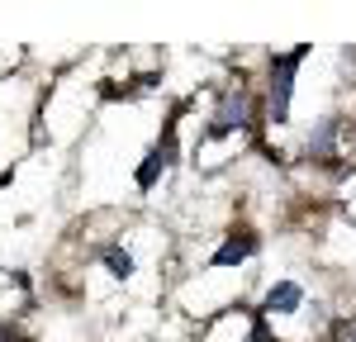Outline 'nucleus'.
Listing matches in <instances>:
<instances>
[{
	"label": "nucleus",
	"instance_id": "f257e3e1",
	"mask_svg": "<svg viewBox=\"0 0 356 342\" xmlns=\"http://www.w3.org/2000/svg\"><path fill=\"white\" fill-rule=\"evenodd\" d=\"M252 247H257V238H252V233H247V238H233V243H228V247H223V252L214 256V261H219V266H228L233 256H247Z\"/></svg>",
	"mask_w": 356,
	"mask_h": 342
},
{
	"label": "nucleus",
	"instance_id": "f03ea898",
	"mask_svg": "<svg viewBox=\"0 0 356 342\" xmlns=\"http://www.w3.org/2000/svg\"><path fill=\"white\" fill-rule=\"evenodd\" d=\"M300 304V290L295 285H280V290H271V300H266V309H295Z\"/></svg>",
	"mask_w": 356,
	"mask_h": 342
},
{
	"label": "nucleus",
	"instance_id": "7ed1b4c3",
	"mask_svg": "<svg viewBox=\"0 0 356 342\" xmlns=\"http://www.w3.org/2000/svg\"><path fill=\"white\" fill-rule=\"evenodd\" d=\"M105 261H110L114 276H129V252H105Z\"/></svg>",
	"mask_w": 356,
	"mask_h": 342
}]
</instances>
